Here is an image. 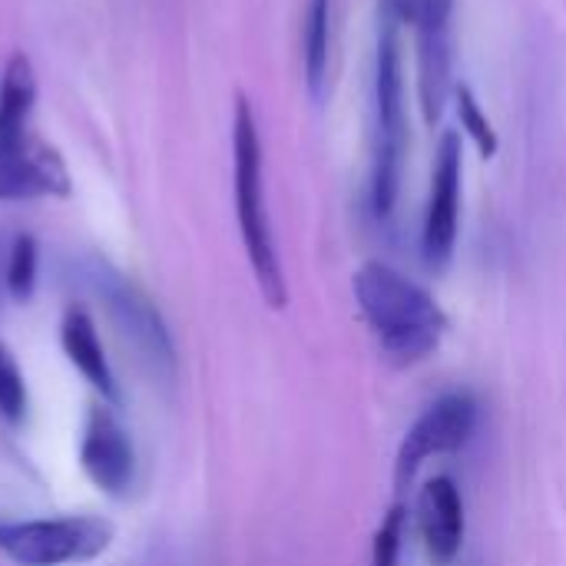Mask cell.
<instances>
[{
  "mask_svg": "<svg viewBox=\"0 0 566 566\" xmlns=\"http://www.w3.org/2000/svg\"><path fill=\"white\" fill-rule=\"evenodd\" d=\"M352 292L381 355L398 368L428 361L451 328L438 298L388 262H365L352 279Z\"/></svg>",
  "mask_w": 566,
  "mask_h": 566,
  "instance_id": "1",
  "label": "cell"
},
{
  "mask_svg": "<svg viewBox=\"0 0 566 566\" xmlns=\"http://www.w3.org/2000/svg\"><path fill=\"white\" fill-rule=\"evenodd\" d=\"M232 192H235V219L242 232V245L255 275V285L269 308L289 305V285L282 272V259L275 249L269 209H265V182H262V139L252 103L239 93L232 116Z\"/></svg>",
  "mask_w": 566,
  "mask_h": 566,
  "instance_id": "2",
  "label": "cell"
},
{
  "mask_svg": "<svg viewBox=\"0 0 566 566\" xmlns=\"http://www.w3.org/2000/svg\"><path fill=\"white\" fill-rule=\"evenodd\" d=\"M408 153V123H405V80H401V40L398 27L378 20L375 43V156L368 206L378 222H385L401 192V169Z\"/></svg>",
  "mask_w": 566,
  "mask_h": 566,
  "instance_id": "3",
  "label": "cell"
},
{
  "mask_svg": "<svg viewBox=\"0 0 566 566\" xmlns=\"http://www.w3.org/2000/svg\"><path fill=\"white\" fill-rule=\"evenodd\" d=\"M86 275H90L93 292L106 305L116 335L136 352L139 365L156 381L169 385L176 378V348H172V335H169L156 302L133 279L116 272L106 259H93Z\"/></svg>",
  "mask_w": 566,
  "mask_h": 566,
  "instance_id": "4",
  "label": "cell"
},
{
  "mask_svg": "<svg viewBox=\"0 0 566 566\" xmlns=\"http://www.w3.org/2000/svg\"><path fill=\"white\" fill-rule=\"evenodd\" d=\"M113 534V524L93 514L0 521V554L20 566L86 564L109 551Z\"/></svg>",
  "mask_w": 566,
  "mask_h": 566,
  "instance_id": "5",
  "label": "cell"
},
{
  "mask_svg": "<svg viewBox=\"0 0 566 566\" xmlns=\"http://www.w3.org/2000/svg\"><path fill=\"white\" fill-rule=\"evenodd\" d=\"M478 424H481V401L471 391H448L438 401H431L398 444L395 491L405 494L428 461L468 448L471 438L478 434Z\"/></svg>",
  "mask_w": 566,
  "mask_h": 566,
  "instance_id": "6",
  "label": "cell"
},
{
  "mask_svg": "<svg viewBox=\"0 0 566 566\" xmlns=\"http://www.w3.org/2000/svg\"><path fill=\"white\" fill-rule=\"evenodd\" d=\"M461 156H464L461 136L444 133L438 143V156L431 169V192H428L424 222H421V259L431 272H444L454 259L458 226H461V179H464Z\"/></svg>",
  "mask_w": 566,
  "mask_h": 566,
  "instance_id": "7",
  "label": "cell"
},
{
  "mask_svg": "<svg viewBox=\"0 0 566 566\" xmlns=\"http://www.w3.org/2000/svg\"><path fill=\"white\" fill-rule=\"evenodd\" d=\"M80 468L106 497H126L136 481V451L109 405H90L80 434Z\"/></svg>",
  "mask_w": 566,
  "mask_h": 566,
  "instance_id": "8",
  "label": "cell"
},
{
  "mask_svg": "<svg viewBox=\"0 0 566 566\" xmlns=\"http://www.w3.org/2000/svg\"><path fill=\"white\" fill-rule=\"evenodd\" d=\"M70 196L66 163L30 129L0 139V202Z\"/></svg>",
  "mask_w": 566,
  "mask_h": 566,
  "instance_id": "9",
  "label": "cell"
},
{
  "mask_svg": "<svg viewBox=\"0 0 566 566\" xmlns=\"http://www.w3.org/2000/svg\"><path fill=\"white\" fill-rule=\"evenodd\" d=\"M415 524L431 566H451L464 547V501L448 474L424 481L415 497Z\"/></svg>",
  "mask_w": 566,
  "mask_h": 566,
  "instance_id": "10",
  "label": "cell"
},
{
  "mask_svg": "<svg viewBox=\"0 0 566 566\" xmlns=\"http://www.w3.org/2000/svg\"><path fill=\"white\" fill-rule=\"evenodd\" d=\"M418 36V103L424 123L434 126L444 116L448 99L454 96V43L451 27L421 30Z\"/></svg>",
  "mask_w": 566,
  "mask_h": 566,
  "instance_id": "11",
  "label": "cell"
},
{
  "mask_svg": "<svg viewBox=\"0 0 566 566\" xmlns=\"http://www.w3.org/2000/svg\"><path fill=\"white\" fill-rule=\"evenodd\" d=\"M60 348L70 358V365L103 395V401H109V405L119 401V388H116L109 361L103 355L96 325L83 308H66V315L60 322Z\"/></svg>",
  "mask_w": 566,
  "mask_h": 566,
  "instance_id": "12",
  "label": "cell"
},
{
  "mask_svg": "<svg viewBox=\"0 0 566 566\" xmlns=\"http://www.w3.org/2000/svg\"><path fill=\"white\" fill-rule=\"evenodd\" d=\"M36 103V73L27 53H13L0 73V139L30 129V113Z\"/></svg>",
  "mask_w": 566,
  "mask_h": 566,
  "instance_id": "13",
  "label": "cell"
},
{
  "mask_svg": "<svg viewBox=\"0 0 566 566\" xmlns=\"http://www.w3.org/2000/svg\"><path fill=\"white\" fill-rule=\"evenodd\" d=\"M332 63V0H308L302 27V66L312 99H322L328 90Z\"/></svg>",
  "mask_w": 566,
  "mask_h": 566,
  "instance_id": "14",
  "label": "cell"
},
{
  "mask_svg": "<svg viewBox=\"0 0 566 566\" xmlns=\"http://www.w3.org/2000/svg\"><path fill=\"white\" fill-rule=\"evenodd\" d=\"M378 17L391 27H408L415 33L451 27L454 0H378Z\"/></svg>",
  "mask_w": 566,
  "mask_h": 566,
  "instance_id": "15",
  "label": "cell"
},
{
  "mask_svg": "<svg viewBox=\"0 0 566 566\" xmlns=\"http://www.w3.org/2000/svg\"><path fill=\"white\" fill-rule=\"evenodd\" d=\"M36 239L33 235H17L10 242V252H7V269H3V282H7V292L17 298V302H27L36 289Z\"/></svg>",
  "mask_w": 566,
  "mask_h": 566,
  "instance_id": "16",
  "label": "cell"
},
{
  "mask_svg": "<svg viewBox=\"0 0 566 566\" xmlns=\"http://www.w3.org/2000/svg\"><path fill=\"white\" fill-rule=\"evenodd\" d=\"M405 534H408V507L395 501L388 514L381 517L375 541H371V564L368 566H398L405 551Z\"/></svg>",
  "mask_w": 566,
  "mask_h": 566,
  "instance_id": "17",
  "label": "cell"
},
{
  "mask_svg": "<svg viewBox=\"0 0 566 566\" xmlns=\"http://www.w3.org/2000/svg\"><path fill=\"white\" fill-rule=\"evenodd\" d=\"M454 103H458L461 129L478 143L481 156H488V159H491V156L497 153V133H494V126H491L488 113L481 109V103H478L474 90H471V86H464V83H458V86H454Z\"/></svg>",
  "mask_w": 566,
  "mask_h": 566,
  "instance_id": "18",
  "label": "cell"
},
{
  "mask_svg": "<svg viewBox=\"0 0 566 566\" xmlns=\"http://www.w3.org/2000/svg\"><path fill=\"white\" fill-rule=\"evenodd\" d=\"M0 415L10 424H20L27 418V385L23 371L13 358V352L0 342Z\"/></svg>",
  "mask_w": 566,
  "mask_h": 566,
  "instance_id": "19",
  "label": "cell"
}]
</instances>
